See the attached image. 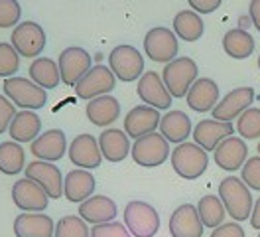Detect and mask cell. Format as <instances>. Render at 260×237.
I'll use <instances>...</instances> for the list:
<instances>
[{
  "label": "cell",
  "instance_id": "6da1fadb",
  "mask_svg": "<svg viewBox=\"0 0 260 237\" xmlns=\"http://www.w3.org/2000/svg\"><path fill=\"white\" fill-rule=\"evenodd\" d=\"M219 200L223 202L225 212L235 221L250 220L254 200H252L250 188L244 184L241 178L227 176L225 180H221V184H219Z\"/></svg>",
  "mask_w": 260,
  "mask_h": 237
},
{
  "label": "cell",
  "instance_id": "7a4b0ae2",
  "mask_svg": "<svg viewBox=\"0 0 260 237\" xmlns=\"http://www.w3.org/2000/svg\"><path fill=\"white\" fill-rule=\"evenodd\" d=\"M209 166L207 152L195 142H181L172 150V168L185 180H197Z\"/></svg>",
  "mask_w": 260,
  "mask_h": 237
},
{
  "label": "cell",
  "instance_id": "3957f363",
  "mask_svg": "<svg viewBox=\"0 0 260 237\" xmlns=\"http://www.w3.org/2000/svg\"><path fill=\"white\" fill-rule=\"evenodd\" d=\"M4 95L24 111H36L46 107L48 103V95L46 89H42L40 85H36L32 79L28 77H8L2 83Z\"/></svg>",
  "mask_w": 260,
  "mask_h": 237
},
{
  "label": "cell",
  "instance_id": "277c9868",
  "mask_svg": "<svg viewBox=\"0 0 260 237\" xmlns=\"http://www.w3.org/2000/svg\"><path fill=\"white\" fill-rule=\"evenodd\" d=\"M124 225L134 237H154L160 229V214L154 205L132 200L124 207Z\"/></svg>",
  "mask_w": 260,
  "mask_h": 237
},
{
  "label": "cell",
  "instance_id": "5b68a950",
  "mask_svg": "<svg viewBox=\"0 0 260 237\" xmlns=\"http://www.w3.org/2000/svg\"><path fill=\"white\" fill-rule=\"evenodd\" d=\"M162 81L172 97H185L189 87L197 81V63L191 58H176L174 62L166 63L162 69Z\"/></svg>",
  "mask_w": 260,
  "mask_h": 237
},
{
  "label": "cell",
  "instance_id": "8992f818",
  "mask_svg": "<svg viewBox=\"0 0 260 237\" xmlns=\"http://www.w3.org/2000/svg\"><path fill=\"white\" fill-rule=\"evenodd\" d=\"M109 67L114 73V77H118L124 83H130V81L142 77L144 58L134 46L122 44V46H116L109 54Z\"/></svg>",
  "mask_w": 260,
  "mask_h": 237
},
{
  "label": "cell",
  "instance_id": "52a82bcc",
  "mask_svg": "<svg viewBox=\"0 0 260 237\" xmlns=\"http://www.w3.org/2000/svg\"><path fill=\"white\" fill-rule=\"evenodd\" d=\"M130 154L136 164L144 168H156V166H162L170 158V142L160 133H150L134 142V146L130 148Z\"/></svg>",
  "mask_w": 260,
  "mask_h": 237
},
{
  "label": "cell",
  "instance_id": "ba28073f",
  "mask_svg": "<svg viewBox=\"0 0 260 237\" xmlns=\"http://www.w3.org/2000/svg\"><path fill=\"white\" fill-rule=\"evenodd\" d=\"M46 32L40 24L36 22H22L14 26L12 36H10V44L14 46L20 58H40L42 51L46 49Z\"/></svg>",
  "mask_w": 260,
  "mask_h": 237
},
{
  "label": "cell",
  "instance_id": "9c48e42d",
  "mask_svg": "<svg viewBox=\"0 0 260 237\" xmlns=\"http://www.w3.org/2000/svg\"><path fill=\"white\" fill-rule=\"evenodd\" d=\"M178 36L166 26H156L144 36V54L152 62H174L178 56Z\"/></svg>",
  "mask_w": 260,
  "mask_h": 237
},
{
  "label": "cell",
  "instance_id": "30bf717a",
  "mask_svg": "<svg viewBox=\"0 0 260 237\" xmlns=\"http://www.w3.org/2000/svg\"><path fill=\"white\" fill-rule=\"evenodd\" d=\"M114 85H116V77L111 71V67H107V65H93L77 81V85L73 89H75V95L79 99L91 101V99H97L101 95H109L114 89Z\"/></svg>",
  "mask_w": 260,
  "mask_h": 237
},
{
  "label": "cell",
  "instance_id": "8fae6325",
  "mask_svg": "<svg viewBox=\"0 0 260 237\" xmlns=\"http://www.w3.org/2000/svg\"><path fill=\"white\" fill-rule=\"evenodd\" d=\"M24 172H26V178L34 180L51 200L61 198V194H63V176H61V170L53 162L34 160L30 164H26Z\"/></svg>",
  "mask_w": 260,
  "mask_h": 237
},
{
  "label": "cell",
  "instance_id": "7c38bea8",
  "mask_svg": "<svg viewBox=\"0 0 260 237\" xmlns=\"http://www.w3.org/2000/svg\"><path fill=\"white\" fill-rule=\"evenodd\" d=\"M57 67H59V75L67 87H75L77 81L93 67L91 65V56L83 49V47L71 46L65 47L57 58Z\"/></svg>",
  "mask_w": 260,
  "mask_h": 237
},
{
  "label": "cell",
  "instance_id": "4fadbf2b",
  "mask_svg": "<svg viewBox=\"0 0 260 237\" xmlns=\"http://www.w3.org/2000/svg\"><path fill=\"white\" fill-rule=\"evenodd\" d=\"M12 200L26 214H42L48 209L49 196L30 178H20L12 186Z\"/></svg>",
  "mask_w": 260,
  "mask_h": 237
},
{
  "label": "cell",
  "instance_id": "5bb4252c",
  "mask_svg": "<svg viewBox=\"0 0 260 237\" xmlns=\"http://www.w3.org/2000/svg\"><path fill=\"white\" fill-rule=\"evenodd\" d=\"M254 101V89L252 87H237L229 91L211 111L215 121L231 123L233 119H239L246 109H250V103Z\"/></svg>",
  "mask_w": 260,
  "mask_h": 237
},
{
  "label": "cell",
  "instance_id": "9a60e30c",
  "mask_svg": "<svg viewBox=\"0 0 260 237\" xmlns=\"http://www.w3.org/2000/svg\"><path fill=\"white\" fill-rule=\"evenodd\" d=\"M160 111L148 105H138L134 109L128 111V115L124 117V133L130 139L138 141L142 137H146L150 133H156V128L160 126Z\"/></svg>",
  "mask_w": 260,
  "mask_h": 237
},
{
  "label": "cell",
  "instance_id": "2e32d148",
  "mask_svg": "<svg viewBox=\"0 0 260 237\" xmlns=\"http://www.w3.org/2000/svg\"><path fill=\"white\" fill-rule=\"evenodd\" d=\"M69 160L79 166L83 170H95L101 166L103 162V154H101V148H99V141L93 135H77L71 146H69Z\"/></svg>",
  "mask_w": 260,
  "mask_h": 237
},
{
  "label": "cell",
  "instance_id": "e0dca14e",
  "mask_svg": "<svg viewBox=\"0 0 260 237\" xmlns=\"http://www.w3.org/2000/svg\"><path fill=\"white\" fill-rule=\"evenodd\" d=\"M136 93H138L142 103H146L148 107H154L158 111L170 109V105H172V95L166 89L162 77L156 71L142 73V77L138 79Z\"/></svg>",
  "mask_w": 260,
  "mask_h": 237
},
{
  "label": "cell",
  "instance_id": "ac0fdd59",
  "mask_svg": "<svg viewBox=\"0 0 260 237\" xmlns=\"http://www.w3.org/2000/svg\"><path fill=\"white\" fill-rule=\"evenodd\" d=\"M235 133V126L233 123H223V121H215V119H205V121H199L193 128V141L197 146H201L205 152L215 150L221 142L233 137Z\"/></svg>",
  "mask_w": 260,
  "mask_h": 237
},
{
  "label": "cell",
  "instance_id": "d6986e66",
  "mask_svg": "<svg viewBox=\"0 0 260 237\" xmlns=\"http://www.w3.org/2000/svg\"><path fill=\"white\" fill-rule=\"evenodd\" d=\"M213 158L219 168H223L227 172H235V170L243 168V164L248 158L246 142L241 137H229L213 150Z\"/></svg>",
  "mask_w": 260,
  "mask_h": 237
},
{
  "label": "cell",
  "instance_id": "ffe728a7",
  "mask_svg": "<svg viewBox=\"0 0 260 237\" xmlns=\"http://www.w3.org/2000/svg\"><path fill=\"white\" fill-rule=\"evenodd\" d=\"M30 150L36 158L44 160V162H57L59 158H63L67 152V139L61 128H51L46 130L44 135H40L36 141L30 144Z\"/></svg>",
  "mask_w": 260,
  "mask_h": 237
},
{
  "label": "cell",
  "instance_id": "44dd1931",
  "mask_svg": "<svg viewBox=\"0 0 260 237\" xmlns=\"http://www.w3.org/2000/svg\"><path fill=\"white\" fill-rule=\"evenodd\" d=\"M172 237H203V223L199 220L197 205L183 204L176 207L170 218Z\"/></svg>",
  "mask_w": 260,
  "mask_h": 237
},
{
  "label": "cell",
  "instance_id": "7402d4cb",
  "mask_svg": "<svg viewBox=\"0 0 260 237\" xmlns=\"http://www.w3.org/2000/svg\"><path fill=\"white\" fill-rule=\"evenodd\" d=\"M97 180L93 178V174L89 170H71L63 178V196L65 200H69L71 204H83L85 200H89L95 192Z\"/></svg>",
  "mask_w": 260,
  "mask_h": 237
},
{
  "label": "cell",
  "instance_id": "603a6c76",
  "mask_svg": "<svg viewBox=\"0 0 260 237\" xmlns=\"http://www.w3.org/2000/svg\"><path fill=\"white\" fill-rule=\"evenodd\" d=\"M185 97L189 109H193L195 113H207L219 103V85L209 77H197Z\"/></svg>",
  "mask_w": 260,
  "mask_h": 237
},
{
  "label": "cell",
  "instance_id": "cb8c5ba5",
  "mask_svg": "<svg viewBox=\"0 0 260 237\" xmlns=\"http://www.w3.org/2000/svg\"><path fill=\"white\" fill-rule=\"evenodd\" d=\"M116 216H118L116 204L107 196H91L89 200L79 204V218L93 225L114 221Z\"/></svg>",
  "mask_w": 260,
  "mask_h": 237
},
{
  "label": "cell",
  "instance_id": "d4e9b609",
  "mask_svg": "<svg viewBox=\"0 0 260 237\" xmlns=\"http://www.w3.org/2000/svg\"><path fill=\"white\" fill-rule=\"evenodd\" d=\"M55 223L46 214H18L14 220L16 237H53Z\"/></svg>",
  "mask_w": 260,
  "mask_h": 237
},
{
  "label": "cell",
  "instance_id": "484cf974",
  "mask_svg": "<svg viewBox=\"0 0 260 237\" xmlns=\"http://www.w3.org/2000/svg\"><path fill=\"white\" fill-rule=\"evenodd\" d=\"M99 148L109 162H122L130 154L128 135L120 128H107L99 135Z\"/></svg>",
  "mask_w": 260,
  "mask_h": 237
},
{
  "label": "cell",
  "instance_id": "4316f807",
  "mask_svg": "<svg viewBox=\"0 0 260 237\" xmlns=\"http://www.w3.org/2000/svg\"><path fill=\"white\" fill-rule=\"evenodd\" d=\"M160 135L168 142L181 144L193 133L191 130V119L183 111H170L160 119Z\"/></svg>",
  "mask_w": 260,
  "mask_h": 237
},
{
  "label": "cell",
  "instance_id": "83f0119b",
  "mask_svg": "<svg viewBox=\"0 0 260 237\" xmlns=\"http://www.w3.org/2000/svg\"><path fill=\"white\" fill-rule=\"evenodd\" d=\"M120 117V103L111 95H101L87 103V119L97 126H109Z\"/></svg>",
  "mask_w": 260,
  "mask_h": 237
},
{
  "label": "cell",
  "instance_id": "f1b7e54d",
  "mask_svg": "<svg viewBox=\"0 0 260 237\" xmlns=\"http://www.w3.org/2000/svg\"><path fill=\"white\" fill-rule=\"evenodd\" d=\"M40 130H42V119L34 113V111H20L16 113V117L12 119L10 123V137L14 142H30L32 144L38 137H40Z\"/></svg>",
  "mask_w": 260,
  "mask_h": 237
},
{
  "label": "cell",
  "instance_id": "f546056e",
  "mask_svg": "<svg viewBox=\"0 0 260 237\" xmlns=\"http://www.w3.org/2000/svg\"><path fill=\"white\" fill-rule=\"evenodd\" d=\"M223 49L233 60H246L254 51V38L243 28H233L223 36Z\"/></svg>",
  "mask_w": 260,
  "mask_h": 237
},
{
  "label": "cell",
  "instance_id": "4dcf8cb0",
  "mask_svg": "<svg viewBox=\"0 0 260 237\" xmlns=\"http://www.w3.org/2000/svg\"><path fill=\"white\" fill-rule=\"evenodd\" d=\"M28 71H30V79L42 89H55L61 81L57 63L49 58H36L30 63Z\"/></svg>",
  "mask_w": 260,
  "mask_h": 237
},
{
  "label": "cell",
  "instance_id": "1f68e13d",
  "mask_svg": "<svg viewBox=\"0 0 260 237\" xmlns=\"http://www.w3.org/2000/svg\"><path fill=\"white\" fill-rule=\"evenodd\" d=\"M205 32V24L201 16L193 10H181L174 16V34L179 40L185 42H197Z\"/></svg>",
  "mask_w": 260,
  "mask_h": 237
},
{
  "label": "cell",
  "instance_id": "d6a6232c",
  "mask_svg": "<svg viewBox=\"0 0 260 237\" xmlns=\"http://www.w3.org/2000/svg\"><path fill=\"white\" fill-rule=\"evenodd\" d=\"M26 168V152L14 141L0 142V172L14 176Z\"/></svg>",
  "mask_w": 260,
  "mask_h": 237
},
{
  "label": "cell",
  "instance_id": "836d02e7",
  "mask_svg": "<svg viewBox=\"0 0 260 237\" xmlns=\"http://www.w3.org/2000/svg\"><path fill=\"white\" fill-rule=\"evenodd\" d=\"M197 214H199L203 227H209V229L223 225L225 216H227L225 205L219 200V196H203L197 204Z\"/></svg>",
  "mask_w": 260,
  "mask_h": 237
},
{
  "label": "cell",
  "instance_id": "e575fe53",
  "mask_svg": "<svg viewBox=\"0 0 260 237\" xmlns=\"http://www.w3.org/2000/svg\"><path fill=\"white\" fill-rule=\"evenodd\" d=\"M53 237H91V229L79 216H65L55 223Z\"/></svg>",
  "mask_w": 260,
  "mask_h": 237
},
{
  "label": "cell",
  "instance_id": "d590c367",
  "mask_svg": "<svg viewBox=\"0 0 260 237\" xmlns=\"http://www.w3.org/2000/svg\"><path fill=\"white\" fill-rule=\"evenodd\" d=\"M237 130H239L241 139H248V141L260 139V109L258 107L246 109L243 115L237 119Z\"/></svg>",
  "mask_w": 260,
  "mask_h": 237
},
{
  "label": "cell",
  "instance_id": "8d00e7d4",
  "mask_svg": "<svg viewBox=\"0 0 260 237\" xmlns=\"http://www.w3.org/2000/svg\"><path fill=\"white\" fill-rule=\"evenodd\" d=\"M20 67V56L12 44L0 42V77H14Z\"/></svg>",
  "mask_w": 260,
  "mask_h": 237
},
{
  "label": "cell",
  "instance_id": "74e56055",
  "mask_svg": "<svg viewBox=\"0 0 260 237\" xmlns=\"http://www.w3.org/2000/svg\"><path fill=\"white\" fill-rule=\"evenodd\" d=\"M241 180L248 186L250 190L260 192V156L246 158V162L241 168Z\"/></svg>",
  "mask_w": 260,
  "mask_h": 237
},
{
  "label": "cell",
  "instance_id": "f35d334b",
  "mask_svg": "<svg viewBox=\"0 0 260 237\" xmlns=\"http://www.w3.org/2000/svg\"><path fill=\"white\" fill-rule=\"evenodd\" d=\"M22 16V8L18 0H0V28H12L18 26V20Z\"/></svg>",
  "mask_w": 260,
  "mask_h": 237
},
{
  "label": "cell",
  "instance_id": "ab89813d",
  "mask_svg": "<svg viewBox=\"0 0 260 237\" xmlns=\"http://www.w3.org/2000/svg\"><path fill=\"white\" fill-rule=\"evenodd\" d=\"M91 237H132V235H130V231L126 229V225H124V223L109 221V223L93 225V229H91Z\"/></svg>",
  "mask_w": 260,
  "mask_h": 237
},
{
  "label": "cell",
  "instance_id": "60d3db41",
  "mask_svg": "<svg viewBox=\"0 0 260 237\" xmlns=\"http://www.w3.org/2000/svg\"><path fill=\"white\" fill-rule=\"evenodd\" d=\"M14 117H16L14 103H12L8 97L0 95V135L6 133V130L10 128V123H12Z\"/></svg>",
  "mask_w": 260,
  "mask_h": 237
},
{
  "label": "cell",
  "instance_id": "b9f144b4",
  "mask_svg": "<svg viewBox=\"0 0 260 237\" xmlns=\"http://www.w3.org/2000/svg\"><path fill=\"white\" fill-rule=\"evenodd\" d=\"M211 237H246V235H244V229L237 221H231V223H223V225L215 227Z\"/></svg>",
  "mask_w": 260,
  "mask_h": 237
},
{
  "label": "cell",
  "instance_id": "7bdbcfd3",
  "mask_svg": "<svg viewBox=\"0 0 260 237\" xmlns=\"http://www.w3.org/2000/svg\"><path fill=\"white\" fill-rule=\"evenodd\" d=\"M223 0H187V4L191 6V10L197 14H211L221 6Z\"/></svg>",
  "mask_w": 260,
  "mask_h": 237
},
{
  "label": "cell",
  "instance_id": "ee69618b",
  "mask_svg": "<svg viewBox=\"0 0 260 237\" xmlns=\"http://www.w3.org/2000/svg\"><path fill=\"white\" fill-rule=\"evenodd\" d=\"M248 16L254 24V28L260 32V0H250V6H248Z\"/></svg>",
  "mask_w": 260,
  "mask_h": 237
},
{
  "label": "cell",
  "instance_id": "f6af8a7d",
  "mask_svg": "<svg viewBox=\"0 0 260 237\" xmlns=\"http://www.w3.org/2000/svg\"><path fill=\"white\" fill-rule=\"evenodd\" d=\"M250 225L252 229H260V198L252 205V214H250Z\"/></svg>",
  "mask_w": 260,
  "mask_h": 237
},
{
  "label": "cell",
  "instance_id": "bcb514c9",
  "mask_svg": "<svg viewBox=\"0 0 260 237\" xmlns=\"http://www.w3.org/2000/svg\"><path fill=\"white\" fill-rule=\"evenodd\" d=\"M256 150H258V156H260V142H258V148H256Z\"/></svg>",
  "mask_w": 260,
  "mask_h": 237
},
{
  "label": "cell",
  "instance_id": "7dc6e473",
  "mask_svg": "<svg viewBox=\"0 0 260 237\" xmlns=\"http://www.w3.org/2000/svg\"><path fill=\"white\" fill-rule=\"evenodd\" d=\"M258 69H260V56H258Z\"/></svg>",
  "mask_w": 260,
  "mask_h": 237
},
{
  "label": "cell",
  "instance_id": "c3c4849f",
  "mask_svg": "<svg viewBox=\"0 0 260 237\" xmlns=\"http://www.w3.org/2000/svg\"><path fill=\"white\" fill-rule=\"evenodd\" d=\"M258 237H260V231H258Z\"/></svg>",
  "mask_w": 260,
  "mask_h": 237
}]
</instances>
